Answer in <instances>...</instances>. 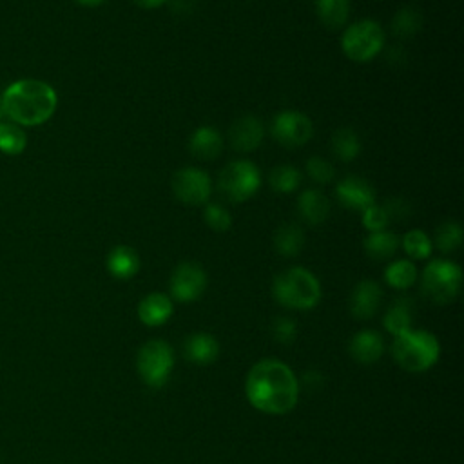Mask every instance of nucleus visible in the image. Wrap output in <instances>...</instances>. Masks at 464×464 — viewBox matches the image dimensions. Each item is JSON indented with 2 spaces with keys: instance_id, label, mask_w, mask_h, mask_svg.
<instances>
[{
  "instance_id": "obj_3",
  "label": "nucleus",
  "mask_w": 464,
  "mask_h": 464,
  "mask_svg": "<svg viewBox=\"0 0 464 464\" xmlns=\"http://www.w3.org/2000/svg\"><path fill=\"white\" fill-rule=\"evenodd\" d=\"M272 292L277 303L294 310L314 308L321 299V285L317 277L303 266H292L277 274Z\"/></svg>"
},
{
  "instance_id": "obj_24",
  "label": "nucleus",
  "mask_w": 464,
  "mask_h": 464,
  "mask_svg": "<svg viewBox=\"0 0 464 464\" xmlns=\"http://www.w3.org/2000/svg\"><path fill=\"white\" fill-rule=\"evenodd\" d=\"M315 11L326 27L337 29L350 14V0H315Z\"/></svg>"
},
{
  "instance_id": "obj_33",
  "label": "nucleus",
  "mask_w": 464,
  "mask_h": 464,
  "mask_svg": "<svg viewBox=\"0 0 464 464\" xmlns=\"http://www.w3.org/2000/svg\"><path fill=\"white\" fill-rule=\"evenodd\" d=\"M306 172H308L310 179H314L315 183H321V185L330 183L335 176L334 165L328 160L321 158V156H312L306 161Z\"/></svg>"
},
{
  "instance_id": "obj_29",
  "label": "nucleus",
  "mask_w": 464,
  "mask_h": 464,
  "mask_svg": "<svg viewBox=\"0 0 464 464\" xmlns=\"http://www.w3.org/2000/svg\"><path fill=\"white\" fill-rule=\"evenodd\" d=\"M422 25V16L415 7H402L395 13L392 22V31L401 38L413 36Z\"/></svg>"
},
{
  "instance_id": "obj_31",
  "label": "nucleus",
  "mask_w": 464,
  "mask_h": 464,
  "mask_svg": "<svg viewBox=\"0 0 464 464\" xmlns=\"http://www.w3.org/2000/svg\"><path fill=\"white\" fill-rule=\"evenodd\" d=\"M435 245L440 252H453L462 245V227L457 221H444L435 230Z\"/></svg>"
},
{
  "instance_id": "obj_25",
  "label": "nucleus",
  "mask_w": 464,
  "mask_h": 464,
  "mask_svg": "<svg viewBox=\"0 0 464 464\" xmlns=\"http://www.w3.org/2000/svg\"><path fill=\"white\" fill-rule=\"evenodd\" d=\"M332 150L341 161H352L359 156L361 141L353 129L343 127L332 134Z\"/></svg>"
},
{
  "instance_id": "obj_34",
  "label": "nucleus",
  "mask_w": 464,
  "mask_h": 464,
  "mask_svg": "<svg viewBox=\"0 0 464 464\" xmlns=\"http://www.w3.org/2000/svg\"><path fill=\"white\" fill-rule=\"evenodd\" d=\"M388 221H390V219H388V216H386L382 205L379 207V205L373 203L372 207H368V208L362 212V225H364V228L370 230V232L384 230L386 225H388Z\"/></svg>"
},
{
  "instance_id": "obj_23",
  "label": "nucleus",
  "mask_w": 464,
  "mask_h": 464,
  "mask_svg": "<svg viewBox=\"0 0 464 464\" xmlns=\"http://www.w3.org/2000/svg\"><path fill=\"white\" fill-rule=\"evenodd\" d=\"M364 248L372 259H377V261L390 259L399 248V237L390 230L370 232L368 237L364 239Z\"/></svg>"
},
{
  "instance_id": "obj_36",
  "label": "nucleus",
  "mask_w": 464,
  "mask_h": 464,
  "mask_svg": "<svg viewBox=\"0 0 464 464\" xmlns=\"http://www.w3.org/2000/svg\"><path fill=\"white\" fill-rule=\"evenodd\" d=\"M388 219H402L408 214V205L402 199H390L382 205Z\"/></svg>"
},
{
  "instance_id": "obj_9",
  "label": "nucleus",
  "mask_w": 464,
  "mask_h": 464,
  "mask_svg": "<svg viewBox=\"0 0 464 464\" xmlns=\"http://www.w3.org/2000/svg\"><path fill=\"white\" fill-rule=\"evenodd\" d=\"M272 138L283 147H303L314 134L312 120L299 111H281L270 125Z\"/></svg>"
},
{
  "instance_id": "obj_19",
  "label": "nucleus",
  "mask_w": 464,
  "mask_h": 464,
  "mask_svg": "<svg viewBox=\"0 0 464 464\" xmlns=\"http://www.w3.org/2000/svg\"><path fill=\"white\" fill-rule=\"evenodd\" d=\"M107 270L116 279H129L140 270V256L127 245L114 246L107 256Z\"/></svg>"
},
{
  "instance_id": "obj_8",
  "label": "nucleus",
  "mask_w": 464,
  "mask_h": 464,
  "mask_svg": "<svg viewBox=\"0 0 464 464\" xmlns=\"http://www.w3.org/2000/svg\"><path fill=\"white\" fill-rule=\"evenodd\" d=\"M136 364H138L140 377L149 386L160 388L167 382L174 366L172 348L161 339L147 341L138 352Z\"/></svg>"
},
{
  "instance_id": "obj_4",
  "label": "nucleus",
  "mask_w": 464,
  "mask_h": 464,
  "mask_svg": "<svg viewBox=\"0 0 464 464\" xmlns=\"http://www.w3.org/2000/svg\"><path fill=\"white\" fill-rule=\"evenodd\" d=\"M392 353L408 372H424L439 359V341L426 330H406L395 335Z\"/></svg>"
},
{
  "instance_id": "obj_21",
  "label": "nucleus",
  "mask_w": 464,
  "mask_h": 464,
  "mask_svg": "<svg viewBox=\"0 0 464 464\" xmlns=\"http://www.w3.org/2000/svg\"><path fill=\"white\" fill-rule=\"evenodd\" d=\"M304 246V232L295 223H283L274 234V248L285 256L294 257Z\"/></svg>"
},
{
  "instance_id": "obj_35",
  "label": "nucleus",
  "mask_w": 464,
  "mask_h": 464,
  "mask_svg": "<svg viewBox=\"0 0 464 464\" xmlns=\"http://www.w3.org/2000/svg\"><path fill=\"white\" fill-rule=\"evenodd\" d=\"M272 334H274V339L283 343V344H290L294 339H295V334H297V328H295V323L288 317H279L274 321L272 324Z\"/></svg>"
},
{
  "instance_id": "obj_22",
  "label": "nucleus",
  "mask_w": 464,
  "mask_h": 464,
  "mask_svg": "<svg viewBox=\"0 0 464 464\" xmlns=\"http://www.w3.org/2000/svg\"><path fill=\"white\" fill-rule=\"evenodd\" d=\"M411 321H413V303L411 299H406V297L397 299L384 314V326L393 335H399L410 330Z\"/></svg>"
},
{
  "instance_id": "obj_6",
  "label": "nucleus",
  "mask_w": 464,
  "mask_h": 464,
  "mask_svg": "<svg viewBox=\"0 0 464 464\" xmlns=\"http://www.w3.org/2000/svg\"><path fill=\"white\" fill-rule=\"evenodd\" d=\"M462 272L459 265L448 259H433L422 272L424 295L439 304H446L455 299L460 290Z\"/></svg>"
},
{
  "instance_id": "obj_11",
  "label": "nucleus",
  "mask_w": 464,
  "mask_h": 464,
  "mask_svg": "<svg viewBox=\"0 0 464 464\" xmlns=\"http://www.w3.org/2000/svg\"><path fill=\"white\" fill-rule=\"evenodd\" d=\"M170 295L176 301L190 303L196 301L207 288L205 270L192 261H185L176 266L170 276Z\"/></svg>"
},
{
  "instance_id": "obj_18",
  "label": "nucleus",
  "mask_w": 464,
  "mask_h": 464,
  "mask_svg": "<svg viewBox=\"0 0 464 464\" xmlns=\"http://www.w3.org/2000/svg\"><path fill=\"white\" fill-rule=\"evenodd\" d=\"M384 350L382 337L373 330H362L357 332L350 341V353L355 361L362 364L375 362Z\"/></svg>"
},
{
  "instance_id": "obj_39",
  "label": "nucleus",
  "mask_w": 464,
  "mask_h": 464,
  "mask_svg": "<svg viewBox=\"0 0 464 464\" xmlns=\"http://www.w3.org/2000/svg\"><path fill=\"white\" fill-rule=\"evenodd\" d=\"M2 114H4V112H2V105H0V116H2Z\"/></svg>"
},
{
  "instance_id": "obj_1",
  "label": "nucleus",
  "mask_w": 464,
  "mask_h": 464,
  "mask_svg": "<svg viewBox=\"0 0 464 464\" xmlns=\"http://www.w3.org/2000/svg\"><path fill=\"white\" fill-rule=\"evenodd\" d=\"M245 390L254 408L276 415L290 411L299 395V384L294 372L279 359H263L256 362L246 375Z\"/></svg>"
},
{
  "instance_id": "obj_5",
  "label": "nucleus",
  "mask_w": 464,
  "mask_h": 464,
  "mask_svg": "<svg viewBox=\"0 0 464 464\" xmlns=\"http://www.w3.org/2000/svg\"><path fill=\"white\" fill-rule=\"evenodd\" d=\"M384 42L386 34L381 24L372 18H364L350 24L344 29L341 47L352 62H370L382 51Z\"/></svg>"
},
{
  "instance_id": "obj_15",
  "label": "nucleus",
  "mask_w": 464,
  "mask_h": 464,
  "mask_svg": "<svg viewBox=\"0 0 464 464\" xmlns=\"http://www.w3.org/2000/svg\"><path fill=\"white\" fill-rule=\"evenodd\" d=\"M172 301L169 295L152 292L145 295L138 304V315L140 321L147 326H160L172 315Z\"/></svg>"
},
{
  "instance_id": "obj_17",
  "label": "nucleus",
  "mask_w": 464,
  "mask_h": 464,
  "mask_svg": "<svg viewBox=\"0 0 464 464\" xmlns=\"http://www.w3.org/2000/svg\"><path fill=\"white\" fill-rule=\"evenodd\" d=\"M188 149L198 160H216L223 150V136L214 127H199L192 132Z\"/></svg>"
},
{
  "instance_id": "obj_7",
  "label": "nucleus",
  "mask_w": 464,
  "mask_h": 464,
  "mask_svg": "<svg viewBox=\"0 0 464 464\" xmlns=\"http://www.w3.org/2000/svg\"><path fill=\"white\" fill-rule=\"evenodd\" d=\"M261 185L259 169L248 160H236L219 172V192L232 203H241L252 198Z\"/></svg>"
},
{
  "instance_id": "obj_16",
  "label": "nucleus",
  "mask_w": 464,
  "mask_h": 464,
  "mask_svg": "<svg viewBox=\"0 0 464 464\" xmlns=\"http://www.w3.org/2000/svg\"><path fill=\"white\" fill-rule=\"evenodd\" d=\"M297 212L304 223L321 225L330 214V201L321 190L308 188L297 198Z\"/></svg>"
},
{
  "instance_id": "obj_28",
  "label": "nucleus",
  "mask_w": 464,
  "mask_h": 464,
  "mask_svg": "<svg viewBox=\"0 0 464 464\" xmlns=\"http://www.w3.org/2000/svg\"><path fill=\"white\" fill-rule=\"evenodd\" d=\"M27 145L25 132L13 121H0V150L5 154H20Z\"/></svg>"
},
{
  "instance_id": "obj_20",
  "label": "nucleus",
  "mask_w": 464,
  "mask_h": 464,
  "mask_svg": "<svg viewBox=\"0 0 464 464\" xmlns=\"http://www.w3.org/2000/svg\"><path fill=\"white\" fill-rule=\"evenodd\" d=\"M219 353L218 341L208 334H194L185 341V357L196 364H208Z\"/></svg>"
},
{
  "instance_id": "obj_2",
  "label": "nucleus",
  "mask_w": 464,
  "mask_h": 464,
  "mask_svg": "<svg viewBox=\"0 0 464 464\" xmlns=\"http://www.w3.org/2000/svg\"><path fill=\"white\" fill-rule=\"evenodd\" d=\"M2 112L7 118L24 127L45 123L56 111L58 96L56 91L34 78H25L11 83L0 100Z\"/></svg>"
},
{
  "instance_id": "obj_37",
  "label": "nucleus",
  "mask_w": 464,
  "mask_h": 464,
  "mask_svg": "<svg viewBox=\"0 0 464 464\" xmlns=\"http://www.w3.org/2000/svg\"><path fill=\"white\" fill-rule=\"evenodd\" d=\"M138 7L141 9H156L160 5H163L167 0H132Z\"/></svg>"
},
{
  "instance_id": "obj_38",
  "label": "nucleus",
  "mask_w": 464,
  "mask_h": 464,
  "mask_svg": "<svg viewBox=\"0 0 464 464\" xmlns=\"http://www.w3.org/2000/svg\"><path fill=\"white\" fill-rule=\"evenodd\" d=\"M80 5H83V7H98V5H102L105 0H76Z\"/></svg>"
},
{
  "instance_id": "obj_14",
  "label": "nucleus",
  "mask_w": 464,
  "mask_h": 464,
  "mask_svg": "<svg viewBox=\"0 0 464 464\" xmlns=\"http://www.w3.org/2000/svg\"><path fill=\"white\" fill-rule=\"evenodd\" d=\"M382 299V290L375 281H361L350 295V310L357 319H370Z\"/></svg>"
},
{
  "instance_id": "obj_10",
  "label": "nucleus",
  "mask_w": 464,
  "mask_h": 464,
  "mask_svg": "<svg viewBox=\"0 0 464 464\" xmlns=\"http://www.w3.org/2000/svg\"><path fill=\"white\" fill-rule=\"evenodd\" d=\"M172 192L185 205H203L212 194V181L201 169L183 167L172 176Z\"/></svg>"
},
{
  "instance_id": "obj_32",
  "label": "nucleus",
  "mask_w": 464,
  "mask_h": 464,
  "mask_svg": "<svg viewBox=\"0 0 464 464\" xmlns=\"http://www.w3.org/2000/svg\"><path fill=\"white\" fill-rule=\"evenodd\" d=\"M203 219L216 232H225L232 225V216H230L228 208L223 207L221 203L207 205L203 210Z\"/></svg>"
},
{
  "instance_id": "obj_26",
  "label": "nucleus",
  "mask_w": 464,
  "mask_h": 464,
  "mask_svg": "<svg viewBox=\"0 0 464 464\" xmlns=\"http://www.w3.org/2000/svg\"><path fill=\"white\" fill-rule=\"evenodd\" d=\"M384 279L397 290H406L417 281V266L408 259H397L384 270Z\"/></svg>"
},
{
  "instance_id": "obj_30",
  "label": "nucleus",
  "mask_w": 464,
  "mask_h": 464,
  "mask_svg": "<svg viewBox=\"0 0 464 464\" xmlns=\"http://www.w3.org/2000/svg\"><path fill=\"white\" fill-rule=\"evenodd\" d=\"M402 248L411 259H428L433 250V243L422 230H410L402 237Z\"/></svg>"
},
{
  "instance_id": "obj_13",
  "label": "nucleus",
  "mask_w": 464,
  "mask_h": 464,
  "mask_svg": "<svg viewBox=\"0 0 464 464\" xmlns=\"http://www.w3.org/2000/svg\"><path fill=\"white\" fill-rule=\"evenodd\" d=\"M265 136V129L259 118L256 116H241L228 129L230 147L237 152H252L256 150Z\"/></svg>"
},
{
  "instance_id": "obj_12",
  "label": "nucleus",
  "mask_w": 464,
  "mask_h": 464,
  "mask_svg": "<svg viewBox=\"0 0 464 464\" xmlns=\"http://www.w3.org/2000/svg\"><path fill=\"white\" fill-rule=\"evenodd\" d=\"M335 194L344 208L364 212L375 203L373 187L361 176H346L335 185Z\"/></svg>"
},
{
  "instance_id": "obj_27",
  "label": "nucleus",
  "mask_w": 464,
  "mask_h": 464,
  "mask_svg": "<svg viewBox=\"0 0 464 464\" xmlns=\"http://www.w3.org/2000/svg\"><path fill=\"white\" fill-rule=\"evenodd\" d=\"M268 183L276 192L288 194L301 185V172L294 165H277L270 170Z\"/></svg>"
}]
</instances>
